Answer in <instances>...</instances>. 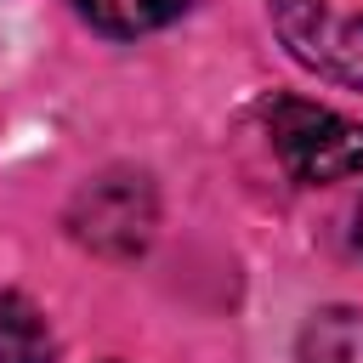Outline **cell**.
<instances>
[{"label": "cell", "instance_id": "1", "mask_svg": "<svg viewBox=\"0 0 363 363\" xmlns=\"http://www.w3.org/2000/svg\"><path fill=\"white\" fill-rule=\"evenodd\" d=\"M267 142H272L284 176L306 182V187L346 182V176L363 170V125L335 113V108L301 102V96H272L267 102Z\"/></svg>", "mask_w": 363, "mask_h": 363}, {"label": "cell", "instance_id": "2", "mask_svg": "<svg viewBox=\"0 0 363 363\" xmlns=\"http://www.w3.org/2000/svg\"><path fill=\"white\" fill-rule=\"evenodd\" d=\"M159 227V193L142 170H102L68 204V233L96 255H136Z\"/></svg>", "mask_w": 363, "mask_h": 363}, {"label": "cell", "instance_id": "3", "mask_svg": "<svg viewBox=\"0 0 363 363\" xmlns=\"http://www.w3.org/2000/svg\"><path fill=\"white\" fill-rule=\"evenodd\" d=\"M267 11H272L284 51L301 68L363 91V17H346L323 0H267Z\"/></svg>", "mask_w": 363, "mask_h": 363}, {"label": "cell", "instance_id": "4", "mask_svg": "<svg viewBox=\"0 0 363 363\" xmlns=\"http://www.w3.org/2000/svg\"><path fill=\"white\" fill-rule=\"evenodd\" d=\"M295 363H363V306H323L295 335Z\"/></svg>", "mask_w": 363, "mask_h": 363}, {"label": "cell", "instance_id": "5", "mask_svg": "<svg viewBox=\"0 0 363 363\" xmlns=\"http://www.w3.org/2000/svg\"><path fill=\"white\" fill-rule=\"evenodd\" d=\"M0 363H57V335L45 312L17 289H0Z\"/></svg>", "mask_w": 363, "mask_h": 363}, {"label": "cell", "instance_id": "6", "mask_svg": "<svg viewBox=\"0 0 363 363\" xmlns=\"http://www.w3.org/2000/svg\"><path fill=\"white\" fill-rule=\"evenodd\" d=\"M74 11H79L96 34L136 40V34H153V28L176 23V17L187 11V0H74Z\"/></svg>", "mask_w": 363, "mask_h": 363}, {"label": "cell", "instance_id": "7", "mask_svg": "<svg viewBox=\"0 0 363 363\" xmlns=\"http://www.w3.org/2000/svg\"><path fill=\"white\" fill-rule=\"evenodd\" d=\"M352 238H357V255H363V204H357V227H352Z\"/></svg>", "mask_w": 363, "mask_h": 363}]
</instances>
